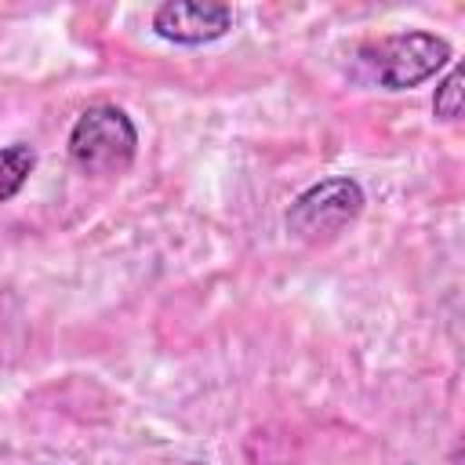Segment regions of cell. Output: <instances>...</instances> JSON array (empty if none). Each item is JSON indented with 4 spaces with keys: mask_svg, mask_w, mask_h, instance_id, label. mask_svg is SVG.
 Here are the masks:
<instances>
[{
    "mask_svg": "<svg viewBox=\"0 0 465 465\" xmlns=\"http://www.w3.org/2000/svg\"><path fill=\"white\" fill-rule=\"evenodd\" d=\"M229 29H232V7H225V4L171 0L153 11V33L171 44H185V47L222 40Z\"/></svg>",
    "mask_w": 465,
    "mask_h": 465,
    "instance_id": "277c9868",
    "label": "cell"
},
{
    "mask_svg": "<svg viewBox=\"0 0 465 465\" xmlns=\"http://www.w3.org/2000/svg\"><path fill=\"white\" fill-rule=\"evenodd\" d=\"M450 62V44L425 29H403L378 40L360 44L356 69L367 84H378L385 91H407L436 76Z\"/></svg>",
    "mask_w": 465,
    "mask_h": 465,
    "instance_id": "6da1fadb",
    "label": "cell"
},
{
    "mask_svg": "<svg viewBox=\"0 0 465 465\" xmlns=\"http://www.w3.org/2000/svg\"><path fill=\"white\" fill-rule=\"evenodd\" d=\"M189 465H203V461H189Z\"/></svg>",
    "mask_w": 465,
    "mask_h": 465,
    "instance_id": "52a82bcc",
    "label": "cell"
},
{
    "mask_svg": "<svg viewBox=\"0 0 465 465\" xmlns=\"http://www.w3.org/2000/svg\"><path fill=\"white\" fill-rule=\"evenodd\" d=\"M33 167H36V149L33 145H25V142L0 145V203H7L11 196L22 193Z\"/></svg>",
    "mask_w": 465,
    "mask_h": 465,
    "instance_id": "5b68a950",
    "label": "cell"
},
{
    "mask_svg": "<svg viewBox=\"0 0 465 465\" xmlns=\"http://www.w3.org/2000/svg\"><path fill=\"white\" fill-rule=\"evenodd\" d=\"M138 153V131L120 105H91L69 131V160L87 178H120Z\"/></svg>",
    "mask_w": 465,
    "mask_h": 465,
    "instance_id": "7a4b0ae2",
    "label": "cell"
},
{
    "mask_svg": "<svg viewBox=\"0 0 465 465\" xmlns=\"http://www.w3.org/2000/svg\"><path fill=\"white\" fill-rule=\"evenodd\" d=\"M363 203L367 200L356 178H345V174L323 178L294 196L287 211V232L302 243H327L360 218Z\"/></svg>",
    "mask_w": 465,
    "mask_h": 465,
    "instance_id": "3957f363",
    "label": "cell"
},
{
    "mask_svg": "<svg viewBox=\"0 0 465 465\" xmlns=\"http://www.w3.org/2000/svg\"><path fill=\"white\" fill-rule=\"evenodd\" d=\"M432 113H436L440 120H447V124L461 116V65H454V69L440 80L436 98H432Z\"/></svg>",
    "mask_w": 465,
    "mask_h": 465,
    "instance_id": "8992f818",
    "label": "cell"
}]
</instances>
